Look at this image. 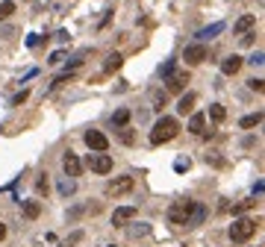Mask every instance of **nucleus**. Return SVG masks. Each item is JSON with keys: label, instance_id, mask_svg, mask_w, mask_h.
I'll return each instance as SVG.
<instances>
[{"label": "nucleus", "instance_id": "nucleus-1", "mask_svg": "<svg viewBox=\"0 0 265 247\" xmlns=\"http://www.w3.org/2000/svg\"><path fill=\"white\" fill-rule=\"evenodd\" d=\"M177 133H180V121L177 118H171V115H162L156 124H153V130H150V144H168L171 138H177Z\"/></svg>", "mask_w": 265, "mask_h": 247}, {"label": "nucleus", "instance_id": "nucleus-2", "mask_svg": "<svg viewBox=\"0 0 265 247\" xmlns=\"http://www.w3.org/2000/svg\"><path fill=\"white\" fill-rule=\"evenodd\" d=\"M195 206H198V200H177V203L168 209V221H171L174 227H189V221H192V215H195Z\"/></svg>", "mask_w": 265, "mask_h": 247}, {"label": "nucleus", "instance_id": "nucleus-3", "mask_svg": "<svg viewBox=\"0 0 265 247\" xmlns=\"http://www.w3.org/2000/svg\"><path fill=\"white\" fill-rule=\"evenodd\" d=\"M257 227H260V224H257L254 218H239V221H233V227H230V242H233V245H242V242L254 239Z\"/></svg>", "mask_w": 265, "mask_h": 247}, {"label": "nucleus", "instance_id": "nucleus-4", "mask_svg": "<svg viewBox=\"0 0 265 247\" xmlns=\"http://www.w3.org/2000/svg\"><path fill=\"white\" fill-rule=\"evenodd\" d=\"M127 192H133V177H118V180H109L106 183V194L109 197H121Z\"/></svg>", "mask_w": 265, "mask_h": 247}, {"label": "nucleus", "instance_id": "nucleus-5", "mask_svg": "<svg viewBox=\"0 0 265 247\" xmlns=\"http://www.w3.org/2000/svg\"><path fill=\"white\" fill-rule=\"evenodd\" d=\"M88 168H91L94 174H109V171H112V156L100 150V153L88 156Z\"/></svg>", "mask_w": 265, "mask_h": 247}, {"label": "nucleus", "instance_id": "nucleus-6", "mask_svg": "<svg viewBox=\"0 0 265 247\" xmlns=\"http://www.w3.org/2000/svg\"><path fill=\"white\" fill-rule=\"evenodd\" d=\"M183 59H186V65H201V62L206 59V47H204V41L189 44V47L183 50Z\"/></svg>", "mask_w": 265, "mask_h": 247}, {"label": "nucleus", "instance_id": "nucleus-7", "mask_svg": "<svg viewBox=\"0 0 265 247\" xmlns=\"http://www.w3.org/2000/svg\"><path fill=\"white\" fill-rule=\"evenodd\" d=\"M186 82H189V71H171V74L165 77V88H168V91H183Z\"/></svg>", "mask_w": 265, "mask_h": 247}, {"label": "nucleus", "instance_id": "nucleus-8", "mask_svg": "<svg viewBox=\"0 0 265 247\" xmlns=\"http://www.w3.org/2000/svg\"><path fill=\"white\" fill-rule=\"evenodd\" d=\"M86 144H88L91 150H97V153L109 147V141H106V136H103L100 130H88V133H86Z\"/></svg>", "mask_w": 265, "mask_h": 247}, {"label": "nucleus", "instance_id": "nucleus-9", "mask_svg": "<svg viewBox=\"0 0 265 247\" xmlns=\"http://www.w3.org/2000/svg\"><path fill=\"white\" fill-rule=\"evenodd\" d=\"M136 212H139L136 206H118V209L112 212V224H115V227H124L127 221H133V218H136Z\"/></svg>", "mask_w": 265, "mask_h": 247}, {"label": "nucleus", "instance_id": "nucleus-10", "mask_svg": "<svg viewBox=\"0 0 265 247\" xmlns=\"http://www.w3.org/2000/svg\"><path fill=\"white\" fill-rule=\"evenodd\" d=\"M62 168H65V174H68V177H80V171H83V162L77 159V153H65V159H62Z\"/></svg>", "mask_w": 265, "mask_h": 247}, {"label": "nucleus", "instance_id": "nucleus-11", "mask_svg": "<svg viewBox=\"0 0 265 247\" xmlns=\"http://www.w3.org/2000/svg\"><path fill=\"white\" fill-rule=\"evenodd\" d=\"M242 65H245V59L233 53V56H227V59L221 62V74H224V77H233V74H236V71H239Z\"/></svg>", "mask_w": 265, "mask_h": 247}, {"label": "nucleus", "instance_id": "nucleus-12", "mask_svg": "<svg viewBox=\"0 0 265 247\" xmlns=\"http://www.w3.org/2000/svg\"><path fill=\"white\" fill-rule=\"evenodd\" d=\"M254 27H257V15H242V18L236 21L233 32H236V35H242V32H248V29H254Z\"/></svg>", "mask_w": 265, "mask_h": 247}, {"label": "nucleus", "instance_id": "nucleus-13", "mask_svg": "<svg viewBox=\"0 0 265 247\" xmlns=\"http://www.w3.org/2000/svg\"><path fill=\"white\" fill-rule=\"evenodd\" d=\"M204 127H206V115L195 112V115H192V121H189V133H195V136H204V133H206Z\"/></svg>", "mask_w": 265, "mask_h": 247}, {"label": "nucleus", "instance_id": "nucleus-14", "mask_svg": "<svg viewBox=\"0 0 265 247\" xmlns=\"http://www.w3.org/2000/svg\"><path fill=\"white\" fill-rule=\"evenodd\" d=\"M195 100H198V97H195L192 91H189V94H183V97H180V103H177V112H180V115H189V112L195 109Z\"/></svg>", "mask_w": 265, "mask_h": 247}, {"label": "nucleus", "instance_id": "nucleus-15", "mask_svg": "<svg viewBox=\"0 0 265 247\" xmlns=\"http://www.w3.org/2000/svg\"><path fill=\"white\" fill-rule=\"evenodd\" d=\"M263 124V112H254V115H245L242 121H239V127L242 130H251V127H260Z\"/></svg>", "mask_w": 265, "mask_h": 247}, {"label": "nucleus", "instance_id": "nucleus-16", "mask_svg": "<svg viewBox=\"0 0 265 247\" xmlns=\"http://www.w3.org/2000/svg\"><path fill=\"white\" fill-rule=\"evenodd\" d=\"M21 209H24V218H29V221H35V218H38V212H41V206H38L35 200H24V206H21Z\"/></svg>", "mask_w": 265, "mask_h": 247}, {"label": "nucleus", "instance_id": "nucleus-17", "mask_svg": "<svg viewBox=\"0 0 265 247\" xmlns=\"http://www.w3.org/2000/svg\"><path fill=\"white\" fill-rule=\"evenodd\" d=\"M221 29H224V24L218 21V24H212V27H206V29H201V32H198V38H201V41H206V38H215V35H218Z\"/></svg>", "mask_w": 265, "mask_h": 247}, {"label": "nucleus", "instance_id": "nucleus-18", "mask_svg": "<svg viewBox=\"0 0 265 247\" xmlns=\"http://www.w3.org/2000/svg\"><path fill=\"white\" fill-rule=\"evenodd\" d=\"M209 118H212L215 124H221V121L227 118V109H224L221 103H212V106H209Z\"/></svg>", "mask_w": 265, "mask_h": 247}, {"label": "nucleus", "instance_id": "nucleus-19", "mask_svg": "<svg viewBox=\"0 0 265 247\" xmlns=\"http://www.w3.org/2000/svg\"><path fill=\"white\" fill-rule=\"evenodd\" d=\"M127 121H130V109H118L115 115H112V127H127Z\"/></svg>", "mask_w": 265, "mask_h": 247}, {"label": "nucleus", "instance_id": "nucleus-20", "mask_svg": "<svg viewBox=\"0 0 265 247\" xmlns=\"http://www.w3.org/2000/svg\"><path fill=\"white\" fill-rule=\"evenodd\" d=\"M204 218H206V206H204V203H198V206H195V215H192V221H189V227H201V224H204Z\"/></svg>", "mask_w": 265, "mask_h": 247}, {"label": "nucleus", "instance_id": "nucleus-21", "mask_svg": "<svg viewBox=\"0 0 265 247\" xmlns=\"http://www.w3.org/2000/svg\"><path fill=\"white\" fill-rule=\"evenodd\" d=\"M121 62H124V59H121L118 53H112V56L106 59V65H103V71H106V74H112V71H118V68H121Z\"/></svg>", "mask_w": 265, "mask_h": 247}, {"label": "nucleus", "instance_id": "nucleus-22", "mask_svg": "<svg viewBox=\"0 0 265 247\" xmlns=\"http://www.w3.org/2000/svg\"><path fill=\"white\" fill-rule=\"evenodd\" d=\"M12 15H15V3H12V0H3V3H0V21L12 18Z\"/></svg>", "mask_w": 265, "mask_h": 247}, {"label": "nucleus", "instance_id": "nucleus-23", "mask_svg": "<svg viewBox=\"0 0 265 247\" xmlns=\"http://www.w3.org/2000/svg\"><path fill=\"white\" fill-rule=\"evenodd\" d=\"M248 85H251V91H257V94H260V91L265 88V80H263V77H254V80H248Z\"/></svg>", "mask_w": 265, "mask_h": 247}, {"label": "nucleus", "instance_id": "nucleus-24", "mask_svg": "<svg viewBox=\"0 0 265 247\" xmlns=\"http://www.w3.org/2000/svg\"><path fill=\"white\" fill-rule=\"evenodd\" d=\"M35 189H38V194H47V189H50V183H47V174H41V177H38Z\"/></svg>", "mask_w": 265, "mask_h": 247}, {"label": "nucleus", "instance_id": "nucleus-25", "mask_svg": "<svg viewBox=\"0 0 265 247\" xmlns=\"http://www.w3.org/2000/svg\"><path fill=\"white\" fill-rule=\"evenodd\" d=\"M71 192H74V180H62V183H59V194H65V197H68Z\"/></svg>", "mask_w": 265, "mask_h": 247}, {"label": "nucleus", "instance_id": "nucleus-26", "mask_svg": "<svg viewBox=\"0 0 265 247\" xmlns=\"http://www.w3.org/2000/svg\"><path fill=\"white\" fill-rule=\"evenodd\" d=\"M254 203H257V200H242L239 206H233V215H242V212H248V209H251Z\"/></svg>", "mask_w": 265, "mask_h": 247}, {"label": "nucleus", "instance_id": "nucleus-27", "mask_svg": "<svg viewBox=\"0 0 265 247\" xmlns=\"http://www.w3.org/2000/svg\"><path fill=\"white\" fill-rule=\"evenodd\" d=\"M171 71H174V59H168V62H165V65L159 68V74H162V80H165V77H168Z\"/></svg>", "mask_w": 265, "mask_h": 247}, {"label": "nucleus", "instance_id": "nucleus-28", "mask_svg": "<svg viewBox=\"0 0 265 247\" xmlns=\"http://www.w3.org/2000/svg\"><path fill=\"white\" fill-rule=\"evenodd\" d=\"M248 62H251V65H263V62H265V53H263V50H257V53H254Z\"/></svg>", "mask_w": 265, "mask_h": 247}, {"label": "nucleus", "instance_id": "nucleus-29", "mask_svg": "<svg viewBox=\"0 0 265 247\" xmlns=\"http://www.w3.org/2000/svg\"><path fill=\"white\" fill-rule=\"evenodd\" d=\"M27 97H29V91H21V94H15V100H12V106H21V103H24Z\"/></svg>", "mask_w": 265, "mask_h": 247}, {"label": "nucleus", "instance_id": "nucleus-30", "mask_svg": "<svg viewBox=\"0 0 265 247\" xmlns=\"http://www.w3.org/2000/svg\"><path fill=\"white\" fill-rule=\"evenodd\" d=\"M189 165H192L189 159H177V162H174V168H177V171H189Z\"/></svg>", "mask_w": 265, "mask_h": 247}, {"label": "nucleus", "instance_id": "nucleus-31", "mask_svg": "<svg viewBox=\"0 0 265 247\" xmlns=\"http://www.w3.org/2000/svg\"><path fill=\"white\" fill-rule=\"evenodd\" d=\"M83 212H86V209H83V206H77V209H71V212H68V221H77V218H80V215H83Z\"/></svg>", "mask_w": 265, "mask_h": 247}, {"label": "nucleus", "instance_id": "nucleus-32", "mask_svg": "<svg viewBox=\"0 0 265 247\" xmlns=\"http://www.w3.org/2000/svg\"><path fill=\"white\" fill-rule=\"evenodd\" d=\"M59 62H62V50H56V53L50 56V65H59Z\"/></svg>", "mask_w": 265, "mask_h": 247}, {"label": "nucleus", "instance_id": "nucleus-33", "mask_svg": "<svg viewBox=\"0 0 265 247\" xmlns=\"http://www.w3.org/2000/svg\"><path fill=\"white\" fill-rule=\"evenodd\" d=\"M121 138H124V141H127V144H130V141H133V133H130V130H124V127H121Z\"/></svg>", "mask_w": 265, "mask_h": 247}, {"label": "nucleus", "instance_id": "nucleus-34", "mask_svg": "<svg viewBox=\"0 0 265 247\" xmlns=\"http://www.w3.org/2000/svg\"><path fill=\"white\" fill-rule=\"evenodd\" d=\"M145 233H147V227H136V230H130L133 239H136V236H145Z\"/></svg>", "mask_w": 265, "mask_h": 247}, {"label": "nucleus", "instance_id": "nucleus-35", "mask_svg": "<svg viewBox=\"0 0 265 247\" xmlns=\"http://www.w3.org/2000/svg\"><path fill=\"white\" fill-rule=\"evenodd\" d=\"M3 239H6V227L0 224V242H3Z\"/></svg>", "mask_w": 265, "mask_h": 247}]
</instances>
